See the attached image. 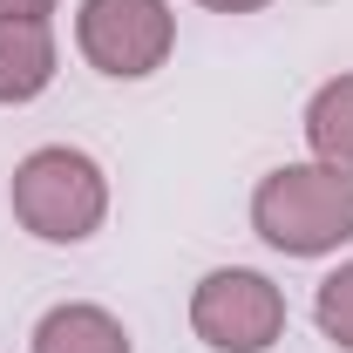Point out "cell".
Returning a JSON list of instances; mask_svg holds the SVG:
<instances>
[{
  "label": "cell",
  "mask_w": 353,
  "mask_h": 353,
  "mask_svg": "<svg viewBox=\"0 0 353 353\" xmlns=\"http://www.w3.org/2000/svg\"><path fill=\"white\" fill-rule=\"evenodd\" d=\"M75 41L88 68L109 82H143L170 61L176 48V14L170 0H82L75 14Z\"/></svg>",
  "instance_id": "cell-4"
},
{
  "label": "cell",
  "mask_w": 353,
  "mask_h": 353,
  "mask_svg": "<svg viewBox=\"0 0 353 353\" xmlns=\"http://www.w3.org/2000/svg\"><path fill=\"white\" fill-rule=\"evenodd\" d=\"M54 0H0V21H48Z\"/></svg>",
  "instance_id": "cell-9"
},
{
  "label": "cell",
  "mask_w": 353,
  "mask_h": 353,
  "mask_svg": "<svg viewBox=\"0 0 353 353\" xmlns=\"http://www.w3.org/2000/svg\"><path fill=\"white\" fill-rule=\"evenodd\" d=\"M54 82V34L48 21H0V102H34Z\"/></svg>",
  "instance_id": "cell-5"
},
{
  "label": "cell",
  "mask_w": 353,
  "mask_h": 353,
  "mask_svg": "<svg viewBox=\"0 0 353 353\" xmlns=\"http://www.w3.org/2000/svg\"><path fill=\"white\" fill-rule=\"evenodd\" d=\"M306 143H312V163L353 176V75H333V82L312 88V102H306Z\"/></svg>",
  "instance_id": "cell-7"
},
{
  "label": "cell",
  "mask_w": 353,
  "mask_h": 353,
  "mask_svg": "<svg viewBox=\"0 0 353 353\" xmlns=\"http://www.w3.org/2000/svg\"><path fill=\"white\" fill-rule=\"evenodd\" d=\"M312 319H319V333H326L340 353H353V259L340 265V272H326V279H319Z\"/></svg>",
  "instance_id": "cell-8"
},
{
  "label": "cell",
  "mask_w": 353,
  "mask_h": 353,
  "mask_svg": "<svg viewBox=\"0 0 353 353\" xmlns=\"http://www.w3.org/2000/svg\"><path fill=\"white\" fill-rule=\"evenodd\" d=\"M197 7H211V14H259L272 0H197Z\"/></svg>",
  "instance_id": "cell-10"
},
{
  "label": "cell",
  "mask_w": 353,
  "mask_h": 353,
  "mask_svg": "<svg viewBox=\"0 0 353 353\" xmlns=\"http://www.w3.org/2000/svg\"><path fill=\"white\" fill-rule=\"evenodd\" d=\"M252 231L285 259H326L353 238V176L326 163H279L252 190Z\"/></svg>",
  "instance_id": "cell-1"
},
{
  "label": "cell",
  "mask_w": 353,
  "mask_h": 353,
  "mask_svg": "<svg viewBox=\"0 0 353 353\" xmlns=\"http://www.w3.org/2000/svg\"><path fill=\"white\" fill-rule=\"evenodd\" d=\"M190 333L211 353H265L285 333V292L252 265H218L190 292Z\"/></svg>",
  "instance_id": "cell-3"
},
{
  "label": "cell",
  "mask_w": 353,
  "mask_h": 353,
  "mask_svg": "<svg viewBox=\"0 0 353 353\" xmlns=\"http://www.w3.org/2000/svg\"><path fill=\"white\" fill-rule=\"evenodd\" d=\"M34 353H130V333L109 306H88V299H68V306H48L41 326H34Z\"/></svg>",
  "instance_id": "cell-6"
},
{
  "label": "cell",
  "mask_w": 353,
  "mask_h": 353,
  "mask_svg": "<svg viewBox=\"0 0 353 353\" xmlns=\"http://www.w3.org/2000/svg\"><path fill=\"white\" fill-rule=\"evenodd\" d=\"M14 218L28 238L41 245H82L102 231L109 218V176L88 150H68V143H48V150H28L14 163Z\"/></svg>",
  "instance_id": "cell-2"
}]
</instances>
